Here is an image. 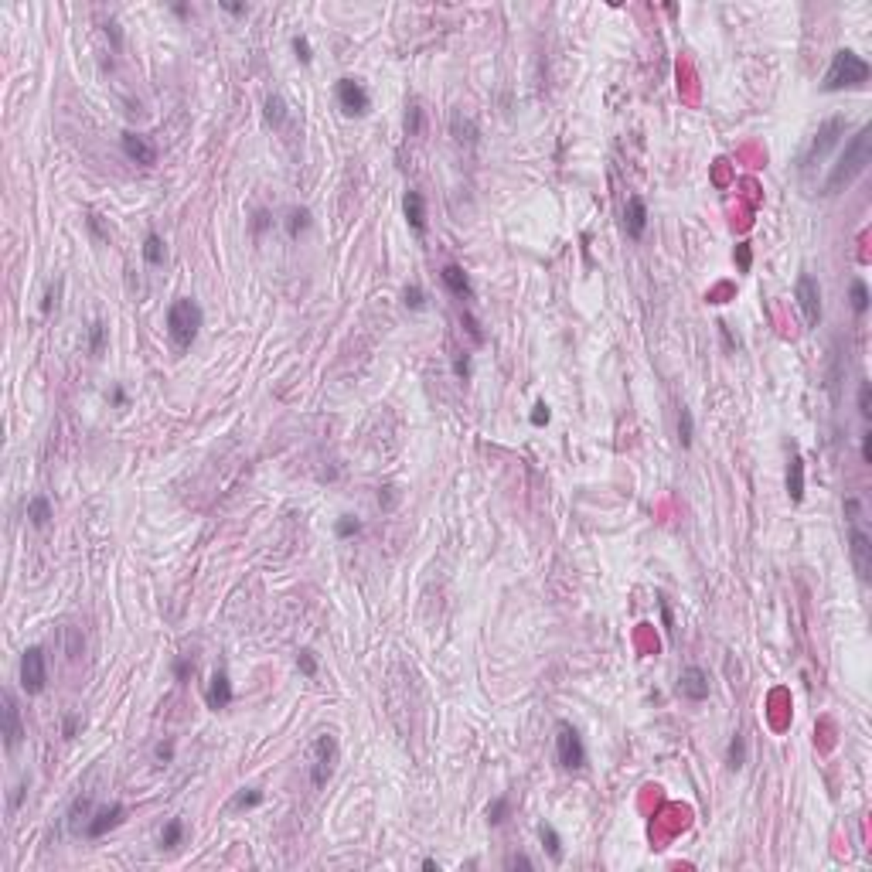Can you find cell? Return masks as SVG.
<instances>
[{
    "instance_id": "1",
    "label": "cell",
    "mask_w": 872,
    "mask_h": 872,
    "mask_svg": "<svg viewBox=\"0 0 872 872\" xmlns=\"http://www.w3.org/2000/svg\"><path fill=\"white\" fill-rule=\"evenodd\" d=\"M869 164H872V130L862 126V130H855V136L845 143V154L831 168V174L824 181V194H842Z\"/></svg>"
},
{
    "instance_id": "2",
    "label": "cell",
    "mask_w": 872,
    "mask_h": 872,
    "mask_svg": "<svg viewBox=\"0 0 872 872\" xmlns=\"http://www.w3.org/2000/svg\"><path fill=\"white\" fill-rule=\"evenodd\" d=\"M869 82V61L855 55L852 48H838L831 55V65L824 72L821 89L824 92H842V89H862Z\"/></svg>"
},
{
    "instance_id": "3",
    "label": "cell",
    "mask_w": 872,
    "mask_h": 872,
    "mask_svg": "<svg viewBox=\"0 0 872 872\" xmlns=\"http://www.w3.org/2000/svg\"><path fill=\"white\" fill-rule=\"evenodd\" d=\"M168 338L174 341L177 351L191 348L194 345V338H198V331H201V324H205V314H201V307H198V300H191V296H181L174 300L171 307H168Z\"/></svg>"
},
{
    "instance_id": "4",
    "label": "cell",
    "mask_w": 872,
    "mask_h": 872,
    "mask_svg": "<svg viewBox=\"0 0 872 872\" xmlns=\"http://www.w3.org/2000/svg\"><path fill=\"white\" fill-rule=\"evenodd\" d=\"M338 756H341L338 736H334V733H317V740H314V747H310V784H314L317 791L327 787V780L334 777Z\"/></svg>"
},
{
    "instance_id": "5",
    "label": "cell",
    "mask_w": 872,
    "mask_h": 872,
    "mask_svg": "<svg viewBox=\"0 0 872 872\" xmlns=\"http://www.w3.org/2000/svg\"><path fill=\"white\" fill-rule=\"evenodd\" d=\"M845 130H849V119L845 116H831L818 126V133L811 136V143H808V150H804V157H801V171H804V174L811 171L818 161H824V157L831 154V147H838V140L845 136Z\"/></svg>"
},
{
    "instance_id": "6",
    "label": "cell",
    "mask_w": 872,
    "mask_h": 872,
    "mask_svg": "<svg viewBox=\"0 0 872 872\" xmlns=\"http://www.w3.org/2000/svg\"><path fill=\"white\" fill-rule=\"evenodd\" d=\"M556 760L566 770H582L586 767V743H582L580 729L573 722L556 726Z\"/></svg>"
},
{
    "instance_id": "7",
    "label": "cell",
    "mask_w": 872,
    "mask_h": 872,
    "mask_svg": "<svg viewBox=\"0 0 872 872\" xmlns=\"http://www.w3.org/2000/svg\"><path fill=\"white\" fill-rule=\"evenodd\" d=\"M17 675H21V689H24L28 696H41L45 685H48V658H45V651H41V647H28V651L21 654Z\"/></svg>"
},
{
    "instance_id": "8",
    "label": "cell",
    "mask_w": 872,
    "mask_h": 872,
    "mask_svg": "<svg viewBox=\"0 0 872 872\" xmlns=\"http://www.w3.org/2000/svg\"><path fill=\"white\" fill-rule=\"evenodd\" d=\"M794 300L801 307V317L808 327H818L821 324V287L811 273H801L798 283H794Z\"/></svg>"
},
{
    "instance_id": "9",
    "label": "cell",
    "mask_w": 872,
    "mask_h": 872,
    "mask_svg": "<svg viewBox=\"0 0 872 872\" xmlns=\"http://www.w3.org/2000/svg\"><path fill=\"white\" fill-rule=\"evenodd\" d=\"M334 96H338V106H341L345 116H365L372 110V96L358 79H338Z\"/></svg>"
},
{
    "instance_id": "10",
    "label": "cell",
    "mask_w": 872,
    "mask_h": 872,
    "mask_svg": "<svg viewBox=\"0 0 872 872\" xmlns=\"http://www.w3.org/2000/svg\"><path fill=\"white\" fill-rule=\"evenodd\" d=\"M849 552H852V566L859 573V580H872V535L859 522H852L849 528Z\"/></svg>"
},
{
    "instance_id": "11",
    "label": "cell",
    "mask_w": 872,
    "mask_h": 872,
    "mask_svg": "<svg viewBox=\"0 0 872 872\" xmlns=\"http://www.w3.org/2000/svg\"><path fill=\"white\" fill-rule=\"evenodd\" d=\"M119 143H123V154H126L133 164H140V168H154V164H157V143H154L150 136L126 130Z\"/></svg>"
},
{
    "instance_id": "12",
    "label": "cell",
    "mask_w": 872,
    "mask_h": 872,
    "mask_svg": "<svg viewBox=\"0 0 872 872\" xmlns=\"http://www.w3.org/2000/svg\"><path fill=\"white\" fill-rule=\"evenodd\" d=\"M24 740V722H21V709H17V698L14 692H3V747L7 753H14Z\"/></svg>"
},
{
    "instance_id": "13",
    "label": "cell",
    "mask_w": 872,
    "mask_h": 872,
    "mask_svg": "<svg viewBox=\"0 0 872 872\" xmlns=\"http://www.w3.org/2000/svg\"><path fill=\"white\" fill-rule=\"evenodd\" d=\"M712 692V685H709V675L698 668V665H689L682 675H678V696L689 698V702H705Z\"/></svg>"
},
{
    "instance_id": "14",
    "label": "cell",
    "mask_w": 872,
    "mask_h": 872,
    "mask_svg": "<svg viewBox=\"0 0 872 872\" xmlns=\"http://www.w3.org/2000/svg\"><path fill=\"white\" fill-rule=\"evenodd\" d=\"M235 698V689H232V678H229V671H215L212 675V682H208V689H205V702H208V709L212 712H222V709H229Z\"/></svg>"
},
{
    "instance_id": "15",
    "label": "cell",
    "mask_w": 872,
    "mask_h": 872,
    "mask_svg": "<svg viewBox=\"0 0 872 872\" xmlns=\"http://www.w3.org/2000/svg\"><path fill=\"white\" fill-rule=\"evenodd\" d=\"M123 814H126V808L123 804H106V808H99V811H92V818H89V824H85V838H103L110 828H116L119 821H123Z\"/></svg>"
},
{
    "instance_id": "16",
    "label": "cell",
    "mask_w": 872,
    "mask_h": 872,
    "mask_svg": "<svg viewBox=\"0 0 872 872\" xmlns=\"http://www.w3.org/2000/svg\"><path fill=\"white\" fill-rule=\"evenodd\" d=\"M624 229H627V239H634L640 242L644 232H647V205H644V198H627V212H624Z\"/></svg>"
},
{
    "instance_id": "17",
    "label": "cell",
    "mask_w": 872,
    "mask_h": 872,
    "mask_svg": "<svg viewBox=\"0 0 872 872\" xmlns=\"http://www.w3.org/2000/svg\"><path fill=\"white\" fill-rule=\"evenodd\" d=\"M440 280H443L447 290L454 293V296H460V300H470V296H474L470 276L464 273V266H457V263H447V266L440 270Z\"/></svg>"
},
{
    "instance_id": "18",
    "label": "cell",
    "mask_w": 872,
    "mask_h": 872,
    "mask_svg": "<svg viewBox=\"0 0 872 872\" xmlns=\"http://www.w3.org/2000/svg\"><path fill=\"white\" fill-rule=\"evenodd\" d=\"M89 818H92V794H75V801L68 804V814H65V824H68V831H85V824H89Z\"/></svg>"
},
{
    "instance_id": "19",
    "label": "cell",
    "mask_w": 872,
    "mask_h": 872,
    "mask_svg": "<svg viewBox=\"0 0 872 872\" xmlns=\"http://www.w3.org/2000/svg\"><path fill=\"white\" fill-rule=\"evenodd\" d=\"M403 212H406L409 229H412L416 235H426V198H423L419 191H406Z\"/></svg>"
},
{
    "instance_id": "20",
    "label": "cell",
    "mask_w": 872,
    "mask_h": 872,
    "mask_svg": "<svg viewBox=\"0 0 872 872\" xmlns=\"http://www.w3.org/2000/svg\"><path fill=\"white\" fill-rule=\"evenodd\" d=\"M787 494H791L794 505L804 501V460H801V454H791V460H787Z\"/></svg>"
},
{
    "instance_id": "21",
    "label": "cell",
    "mask_w": 872,
    "mask_h": 872,
    "mask_svg": "<svg viewBox=\"0 0 872 872\" xmlns=\"http://www.w3.org/2000/svg\"><path fill=\"white\" fill-rule=\"evenodd\" d=\"M263 119H266V126L283 130V126H287V119H290L287 99H283V96H276V92H270V96H266V103H263Z\"/></svg>"
},
{
    "instance_id": "22",
    "label": "cell",
    "mask_w": 872,
    "mask_h": 872,
    "mask_svg": "<svg viewBox=\"0 0 872 872\" xmlns=\"http://www.w3.org/2000/svg\"><path fill=\"white\" fill-rule=\"evenodd\" d=\"M450 133H454V140H457V143L474 147V143H477V136H480V126H477V119H474V116L454 113V116H450Z\"/></svg>"
},
{
    "instance_id": "23",
    "label": "cell",
    "mask_w": 872,
    "mask_h": 872,
    "mask_svg": "<svg viewBox=\"0 0 872 872\" xmlns=\"http://www.w3.org/2000/svg\"><path fill=\"white\" fill-rule=\"evenodd\" d=\"M28 522H31V528H48V522H52V501L45 494H34L28 501Z\"/></svg>"
},
{
    "instance_id": "24",
    "label": "cell",
    "mask_w": 872,
    "mask_h": 872,
    "mask_svg": "<svg viewBox=\"0 0 872 872\" xmlns=\"http://www.w3.org/2000/svg\"><path fill=\"white\" fill-rule=\"evenodd\" d=\"M164 259H168L164 239L157 232H147L143 235V263H147V266H164Z\"/></svg>"
},
{
    "instance_id": "25",
    "label": "cell",
    "mask_w": 872,
    "mask_h": 872,
    "mask_svg": "<svg viewBox=\"0 0 872 872\" xmlns=\"http://www.w3.org/2000/svg\"><path fill=\"white\" fill-rule=\"evenodd\" d=\"M538 838H542V849L549 852V859H552V862H562V835H559L549 821L538 824Z\"/></svg>"
},
{
    "instance_id": "26",
    "label": "cell",
    "mask_w": 872,
    "mask_h": 872,
    "mask_svg": "<svg viewBox=\"0 0 872 872\" xmlns=\"http://www.w3.org/2000/svg\"><path fill=\"white\" fill-rule=\"evenodd\" d=\"M726 767L729 770H743L747 767V736L743 733H733L729 750H726Z\"/></svg>"
},
{
    "instance_id": "27",
    "label": "cell",
    "mask_w": 872,
    "mask_h": 872,
    "mask_svg": "<svg viewBox=\"0 0 872 872\" xmlns=\"http://www.w3.org/2000/svg\"><path fill=\"white\" fill-rule=\"evenodd\" d=\"M849 300H852V310H855V317H866L869 314V283L866 280H852V287H849Z\"/></svg>"
},
{
    "instance_id": "28",
    "label": "cell",
    "mask_w": 872,
    "mask_h": 872,
    "mask_svg": "<svg viewBox=\"0 0 872 872\" xmlns=\"http://www.w3.org/2000/svg\"><path fill=\"white\" fill-rule=\"evenodd\" d=\"M692 440H696V419H692V409L682 406V409H678V443L689 450V447H692Z\"/></svg>"
},
{
    "instance_id": "29",
    "label": "cell",
    "mask_w": 872,
    "mask_h": 872,
    "mask_svg": "<svg viewBox=\"0 0 872 872\" xmlns=\"http://www.w3.org/2000/svg\"><path fill=\"white\" fill-rule=\"evenodd\" d=\"M307 229H310V212H307V208H290V215H287V235L296 242Z\"/></svg>"
},
{
    "instance_id": "30",
    "label": "cell",
    "mask_w": 872,
    "mask_h": 872,
    "mask_svg": "<svg viewBox=\"0 0 872 872\" xmlns=\"http://www.w3.org/2000/svg\"><path fill=\"white\" fill-rule=\"evenodd\" d=\"M181 838H184V821H181V818H171V821L164 824V831H161V849H177Z\"/></svg>"
},
{
    "instance_id": "31",
    "label": "cell",
    "mask_w": 872,
    "mask_h": 872,
    "mask_svg": "<svg viewBox=\"0 0 872 872\" xmlns=\"http://www.w3.org/2000/svg\"><path fill=\"white\" fill-rule=\"evenodd\" d=\"M259 804H263V791H256V787H245L232 798V811H249V808H259Z\"/></svg>"
},
{
    "instance_id": "32",
    "label": "cell",
    "mask_w": 872,
    "mask_h": 872,
    "mask_svg": "<svg viewBox=\"0 0 872 872\" xmlns=\"http://www.w3.org/2000/svg\"><path fill=\"white\" fill-rule=\"evenodd\" d=\"M296 671H300L303 678H314V675H317V654H314L310 647L296 651Z\"/></svg>"
},
{
    "instance_id": "33",
    "label": "cell",
    "mask_w": 872,
    "mask_h": 872,
    "mask_svg": "<svg viewBox=\"0 0 872 872\" xmlns=\"http://www.w3.org/2000/svg\"><path fill=\"white\" fill-rule=\"evenodd\" d=\"M103 348H106V324L92 321V327H89V354H103Z\"/></svg>"
},
{
    "instance_id": "34",
    "label": "cell",
    "mask_w": 872,
    "mask_h": 872,
    "mask_svg": "<svg viewBox=\"0 0 872 872\" xmlns=\"http://www.w3.org/2000/svg\"><path fill=\"white\" fill-rule=\"evenodd\" d=\"M358 531H361V522H358L354 515H341V518L334 522V535H338V538H354Z\"/></svg>"
},
{
    "instance_id": "35",
    "label": "cell",
    "mask_w": 872,
    "mask_h": 872,
    "mask_svg": "<svg viewBox=\"0 0 872 872\" xmlns=\"http://www.w3.org/2000/svg\"><path fill=\"white\" fill-rule=\"evenodd\" d=\"M508 811H511V801H508V798H498V801L487 804V821H491V824H501V821L508 818Z\"/></svg>"
},
{
    "instance_id": "36",
    "label": "cell",
    "mask_w": 872,
    "mask_h": 872,
    "mask_svg": "<svg viewBox=\"0 0 872 872\" xmlns=\"http://www.w3.org/2000/svg\"><path fill=\"white\" fill-rule=\"evenodd\" d=\"M403 303H406L409 310H426V307H429L426 293L419 290V287H406V290H403Z\"/></svg>"
},
{
    "instance_id": "37",
    "label": "cell",
    "mask_w": 872,
    "mask_h": 872,
    "mask_svg": "<svg viewBox=\"0 0 872 872\" xmlns=\"http://www.w3.org/2000/svg\"><path fill=\"white\" fill-rule=\"evenodd\" d=\"M733 259H736L740 273H750V266H753V249H750V242H740L736 252H733Z\"/></svg>"
},
{
    "instance_id": "38",
    "label": "cell",
    "mask_w": 872,
    "mask_h": 872,
    "mask_svg": "<svg viewBox=\"0 0 872 872\" xmlns=\"http://www.w3.org/2000/svg\"><path fill=\"white\" fill-rule=\"evenodd\" d=\"M290 45H293V55H296V59L303 61V65H310V61H314V52H310V41H307L303 34H296V38L290 41Z\"/></svg>"
},
{
    "instance_id": "39",
    "label": "cell",
    "mask_w": 872,
    "mask_h": 872,
    "mask_svg": "<svg viewBox=\"0 0 872 872\" xmlns=\"http://www.w3.org/2000/svg\"><path fill=\"white\" fill-rule=\"evenodd\" d=\"M859 416H862V419H869V416H872V385H869V382H862V385H859Z\"/></svg>"
},
{
    "instance_id": "40",
    "label": "cell",
    "mask_w": 872,
    "mask_h": 872,
    "mask_svg": "<svg viewBox=\"0 0 872 872\" xmlns=\"http://www.w3.org/2000/svg\"><path fill=\"white\" fill-rule=\"evenodd\" d=\"M79 726H82V716H75V712H65L61 716V736L65 740H72L75 733H79Z\"/></svg>"
},
{
    "instance_id": "41",
    "label": "cell",
    "mask_w": 872,
    "mask_h": 872,
    "mask_svg": "<svg viewBox=\"0 0 872 872\" xmlns=\"http://www.w3.org/2000/svg\"><path fill=\"white\" fill-rule=\"evenodd\" d=\"M716 327H719V338H722V345H726V351H729V354H736V351H740V338H733L729 324H726V321H719Z\"/></svg>"
},
{
    "instance_id": "42",
    "label": "cell",
    "mask_w": 872,
    "mask_h": 872,
    "mask_svg": "<svg viewBox=\"0 0 872 872\" xmlns=\"http://www.w3.org/2000/svg\"><path fill=\"white\" fill-rule=\"evenodd\" d=\"M154 756H157V763H161V767H168V763L174 760V740L157 743V747H154Z\"/></svg>"
},
{
    "instance_id": "43",
    "label": "cell",
    "mask_w": 872,
    "mask_h": 872,
    "mask_svg": "<svg viewBox=\"0 0 872 872\" xmlns=\"http://www.w3.org/2000/svg\"><path fill=\"white\" fill-rule=\"evenodd\" d=\"M406 130H409V136H416V133L423 130V110H419V106H409V113H406Z\"/></svg>"
},
{
    "instance_id": "44",
    "label": "cell",
    "mask_w": 872,
    "mask_h": 872,
    "mask_svg": "<svg viewBox=\"0 0 872 872\" xmlns=\"http://www.w3.org/2000/svg\"><path fill=\"white\" fill-rule=\"evenodd\" d=\"M396 501H399V487H382V491H378V505H382L385 511H392Z\"/></svg>"
},
{
    "instance_id": "45",
    "label": "cell",
    "mask_w": 872,
    "mask_h": 872,
    "mask_svg": "<svg viewBox=\"0 0 872 872\" xmlns=\"http://www.w3.org/2000/svg\"><path fill=\"white\" fill-rule=\"evenodd\" d=\"M59 290H61V283H48V290H45V300H41V314H52V307L59 303Z\"/></svg>"
},
{
    "instance_id": "46",
    "label": "cell",
    "mask_w": 872,
    "mask_h": 872,
    "mask_svg": "<svg viewBox=\"0 0 872 872\" xmlns=\"http://www.w3.org/2000/svg\"><path fill=\"white\" fill-rule=\"evenodd\" d=\"M28 784H31V780H28V777H21V784L14 787V798H10V811H17V808L24 804V798H28Z\"/></svg>"
},
{
    "instance_id": "47",
    "label": "cell",
    "mask_w": 872,
    "mask_h": 872,
    "mask_svg": "<svg viewBox=\"0 0 872 872\" xmlns=\"http://www.w3.org/2000/svg\"><path fill=\"white\" fill-rule=\"evenodd\" d=\"M270 222H273L270 212H256V215H252V235H263L270 229Z\"/></svg>"
},
{
    "instance_id": "48",
    "label": "cell",
    "mask_w": 872,
    "mask_h": 872,
    "mask_svg": "<svg viewBox=\"0 0 872 872\" xmlns=\"http://www.w3.org/2000/svg\"><path fill=\"white\" fill-rule=\"evenodd\" d=\"M103 31H106V38L113 41V48L119 52V48H123V34H119V24H116V21H106V24H103Z\"/></svg>"
},
{
    "instance_id": "49",
    "label": "cell",
    "mask_w": 872,
    "mask_h": 872,
    "mask_svg": "<svg viewBox=\"0 0 872 872\" xmlns=\"http://www.w3.org/2000/svg\"><path fill=\"white\" fill-rule=\"evenodd\" d=\"M191 671H194V665H191L187 658H177V661H174V678H177V682H187V675H191Z\"/></svg>"
},
{
    "instance_id": "50",
    "label": "cell",
    "mask_w": 872,
    "mask_h": 872,
    "mask_svg": "<svg viewBox=\"0 0 872 872\" xmlns=\"http://www.w3.org/2000/svg\"><path fill=\"white\" fill-rule=\"evenodd\" d=\"M549 419H552L549 406H545V403H538V406H535V412H531V426H545Z\"/></svg>"
},
{
    "instance_id": "51",
    "label": "cell",
    "mask_w": 872,
    "mask_h": 872,
    "mask_svg": "<svg viewBox=\"0 0 872 872\" xmlns=\"http://www.w3.org/2000/svg\"><path fill=\"white\" fill-rule=\"evenodd\" d=\"M89 232L96 235L99 242H106V239H110V232H106V229H103V222H99V215H89Z\"/></svg>"
},
{
    "instance_id": "52",
    "label": "cell",
    "mask_w": 872,
    "mask_h": 872,
    "mask_svg": "<svg viewBox=\"0 0 872 872\" xmlns=\"http://www.w3.org/2000/svg\"><path fill=\"white\" fill-rule=\"evenodd\" d=\"M508 869H535V862L528 855H508Z\"/></svg>"
},
{
    "instance_id": "53",
    "label": "cell",
    "mask_w": 872,
    "mask_h": 872,
    "mask_svg": "<svg viewBox=\"0 0 872 872\" xmlns=\"http://www.w3.org/2000/svg\"><path fill=\"white\" fill-rule=\"evenodd\" d=\"M454 372H457V378H470V361L464 358H454Z\"/></svg>"
},
{
    "instance_id": "54",
    "label": "cell",
    "mask_w": 872,
    "mask_h": 872,
    "mask_svg": "<svg viewBox=\"0 0 872 872\" xmlns=\"http://www.w3.org/2000/svg\"><path fill=\"white\" fill-rule=\"evenodd\" d=\"M219 7H222V10H229V14H235V17H245V14H249V7H245V3H225V0H222Z\"/></svg>"
},
{
    "instance_id": "55",
    "label": "cell",
    "mask_w": 872,
    "mask_h": 872,
    "mask_svg": "<svg viewBox=\"0 0 872 872\" xmlns=\"http://www.w3.org/2000/svg\"><path fill=\"white\" fill-rule=\"evenodd\" d=\"M862 460L872 464V433H862Z\"/></svg>"
},
{
    "instance_id": "56",
    "label": "cell",
    "mask_w": 872,
    "mask_h": 872,
    "mask_svg": "<svg viewBox=\"0 0 872 872\" xmlns=\"http://www.w3.org/2000/svg\"><path fill=\"white\" fill-rule=\"evenodd\" d=\"M113 406H126V392H123V385L113 389Z\"/></svg>"
},
{
    "instance_id": "57",
    "label": "cell",
    "mask_w": 872,
    "mask_h": 872,
    "mask_svg": "<svg viewBox=\"0 0 872 872\" xmlns=\"http://www.w3.org/2000/svg\"><path fill=\"white\" fill-rule=\"evenodd\" d=\"M423 869H426V872H440V862H436V859H423Z\"/></svg>"
},
{
    "instance_id": "58",
    "label": "cell",
    "mask_w": 872,
    "mask_h": 872,
    "mask_svg": "<svg viewBox=\"0 0 872 872\" xmlns=\"http://www.w3.org/2000/svg\"><path fill=\"white\" fill-rule=\"evenodd\" d=\"M171 10H174L177 17H187V7H184V3H174V7H171Z\"/></svg>"
}]
</instances>
